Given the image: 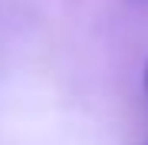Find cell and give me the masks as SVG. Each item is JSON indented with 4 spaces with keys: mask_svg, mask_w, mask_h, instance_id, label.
Segmentation results:
<instances>
[{
    "mask_svg": "<svg viewBox=\"0 0 148 145\" xmlns=\"http://www.w3.org/2000/svg\"><path fill=\"white\" fill-rule=\"evenodd\" d=\"M145 89H148V66H145Z\"/></svg>",
    "mask_w": 148,
    "mask_h": 145,
    "instance_id": "6da1fadb",
    "label": "cell"
}]
</instances>
